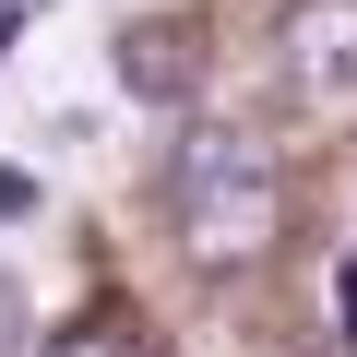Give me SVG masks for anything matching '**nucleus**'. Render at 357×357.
<instances>
[{
    "label": "nucleus",
    "mask_w": 357,
    "mask_h": 357,
    "mask_svg": "<svg viewBox=\"0 0 357 357\" xmlns=\"http://www.w3.org/2000/svg\"><path fill=\"white\" fill-rule=\"evenodd\" d=\"M48 357H131V333H107V321H84V333H60Z\"/></svg>",
    "instance_id": "obj_4"
},
{
    "label": "nucleus",
    "mask_w": 357,
    "mask_h": 357,
    "mask_svg": "<svg viewBox=\"0 0 357 357\" xmlns=\"http://www.w3.org/2000/svg\"><path fill=\"white\" fill-rule=\"evenodd\" d=\"M167 203H178V250L227 274V262H262V250H274L286 178H274V155H262L250 131L203 119V131H178V155H167Z\"/></svg>",
    "instance_id": "obj_1"
},
{
    "label": "nucleus",
    "mask_w": 357,
    "mask_h": 357,
    "mask_svg": "<svg viewBox=\"0 0 357 357\" xmlns=\"http://www.w3.org/2000/svg\"><path fill=\"white\" fill-rule=\"evenodd\" d=\"M0 357H24V298L0 286Z\"/></svg>",
    "instance_id": "obj_6"
},
{
    "label": "nucleus",
    "mask_w": 357,
    "mask_h": 357,
    "mask_svg": "<svg viewBox=\"0 0 357 357\" xmlns=\"http://www.w3.org/2000/svg\"><path fill=\"white\" fill-rule=\"evenodd\" d=\"M119 84L143 96V107H178L203 84V36L178 24V13H155V24H119Z\"/></svg>",
    "instance_id": "obj_3"
},
{
    "label": "nucleus",
    "mask_w": 357,
    "mask_h": 357,
    "mask_svg": "<svg viewBox=\"0 0 357 357\" xmlns=\"http://www.w3.org/2000/svg\"><path fill=\"white\" fill-rule=\"evenodd\" d=\"M286 72L310 84V96H357V0H298L286 13Z\"/></svg>",
    "instance_id": "obj_2"
},
{
    "label": "nucleus",
    "mask_w": 357,
    "mask_h": 357,
    "mask_svg": "<svg viewBox=\"0 0 357 357\" xmlns=\"http://www.w3.org/2000/svg\"><path fill=\"white\" fill-rule=\"evenodd\" d=\"M0 215H36V178L24 167H0Z\"/></svg>",
    "instance_id": "obj_5"
},
{
    "label": "nucleus",
    "mask_w": 357,
    "mask_h": 357,
    "mask_svg": "<svg viewBox=\"0 0 357 357\" xmlns=\"http://www.w3.org/2000/svg\"><path fill=\"white\" fill-rule=\"evenodd\" d=\"M333 298H345V357H357V262H345V286H333Z\"/></svg>",
    "instance_id": "obj_8"
},
{
    "label": "nucleus",
    "mask_w": 357,
    "mask_h": 357,
    "mask_svg": "<svg viewBox=\"0 0 357 357\" xmlns=\"http://www.w3.org/2000/svg\"><path fill=\"white\" fill-rule=\"evenodd\" d=\"M24 13H48V0H0V48H13V36H24Z\"/></svg>",
    "instance_id": "obj_7"
}]
</instances>
